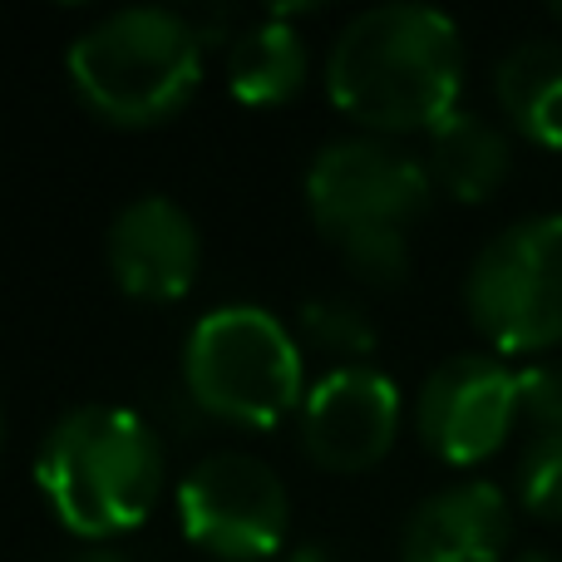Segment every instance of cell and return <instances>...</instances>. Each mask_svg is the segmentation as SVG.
Returning <instances> with one entry per match:
<instances>
[{
	"mask_svg": "<svg viewBox=\"0 0 562 562\" xmlns=\"http://www.w3.org/2000/svg\"><path fill=\"white\" fill-rule=\"evenodd\" d=\"M330 104L375 134H435L459 109L464 40L445 10L375 5L336 35L326 59Z\"/></svg>",
	"mask_w": 562,
	"mask_h": 562,
	"instance_id": "cell-1",
	"label": "cell"
},
{
	"mask_svg": "<svg viewBox=\"0 0 562 562\" xmlns=\"http://www.w3.org/2000/svg\"><path fill=\"white\" fill-rule=\"evenodd\" d=\"M35 484L69 533L104 543L134 533L164 488V445L124 405H79L45 435Z\"/></svg>",
	"mask_w": 562,
	"mask_h": 562,
	"instance_id": "cell-2",
	"label": "cell"
},
{
	"mask_svg": "<svg viewBox=\"0 0 562 562\" xmlns=\"http://www.w3.org/2000/svg\"><path fill=\"white\" fill-rule=\"evenodd\" d=\"M429 168L390 138H336L306 173V207L350 272L395 286L409 272V227L429 207Z\"/></svg>",
	"mask_w": 562,
	"mask_h": 562,
	"instance_id": "cell-3",
	"label": "cell"
},
{
	"mask_svg": "<svg viewBox=\"0 0 562 562\" xmlns=\"http://www.w3.org/2000/svg\"><path fill=\"white\" fill-rule=\"evenodd\" d=\"M203 30L178 10H114L69 45V85L109 124H164L193 99L203 79Z\"/></svg>",
	"mask_w": 562,
	"mask_h": 562,
	"instance_id": "cell-4",
	"label": "cell"
},
{
	"mask_svg": "<svg viewBox=\"0 0 562 562\" xmlns=\"http://www.w3.org/2000/svg\"><path fill=\"white\" fill-rule=\"evenodd\" d=\"M183 385L203 415L272 429L301 405V346L272 311L217 306L188 330Z\"/></svg>",
	"mask_w": 562,
	"mask_h": 562,
	"instance_id": "cell-5",
	"label": "cell"
},
{
	"mask_svg": "<svg viewBox=\"0 0 562 562\" xmlns=\"http://www.w3.org/2000/svg\"><path fill=\"white\" fill-rule=\"evenodd\" d=\"M464 301L494 350H553L562 340V213L504 227L469 267Z\"/></svg>",
	"mask_w": 562,
	"mask_h": 562,
	"instance_id": "cell-6",
	"label": "cell"
},
{
	"mask_svg": "<svg viewBox=\"0 0 562 562\" xmlns=\"http://www.w3.org/2000/svg\"><path fill=\"white\" fill-rule=\"evenodd\" d=\"M178 524L188 543L223 562H262L281 553L291 498L272 464L252 454H213L178 484Z\"/></svg>",
	"mask_w": 562,
	"mask_h": 562,
	"instance_id": "cell-7",
	"label": "cell"
},
{
	"mask_svg": "<svg viewBox=\"0 0 562 562\" xmlns=\"http://www.w3.org/2000/svg\"><path fill=\"white\" fill-rule=\"evenodd\" d=\"M518 409V370L498 356H454L425 380L415 405L419 439L445 464H484L508 439Z\"/></svg>",
	"mask_w": 562,
	"mask_h": 562,
	"instance_id": "cell-8",
	"label": "cell"
},
{
	"mask_svg": "<svg viewBox=\"0 0 562 562\" xmlns=\"http://www.w3.org/2000/svg\"><path fill=\"white\" fill-rule=\"evenodd\" d=\"M400 435V390L375 366H336L301 405V449L330 474H366Z\"/></svg>",
	"mask_w": 562,
	"mask_h": 562,
	"instance_id": "cell-9",
	"label": "cell"
},
{
	"mask_svg": "<svg viewBox=\"0 0 562 562\" xmlns=\"http://www.w3.org/2000/svg\"><path fill=\"white\" fill-rule=\"evenodd\" d=\"M198 262V227L173 198H134L109 227V272L138 301L188 296Z\"/></svg>",
	"mask_w": 562,
	"mask_h": 562,
	"instance_id": "cell-10",
	"label": "cell"
},
{
	"mask_svg": "<svg viewBox=\"0 0 562 562\" xmlns=\"http://www.w3.org/2000/svg\"><path fill=\"white\" fill-rule=\"evenodd\" d=\"M514 533L508 518V498L488 479H464L409 514L405 533H400V553L405 562H498Z\"/></svg>",
	"mask_w": 562,
	"mask_h": 562,
	"instance_id": "cell-11",
	"label": "cell"
},
{
	"mask_svg": "<svg viewBox=\"0 0 562 562\" xmlns=\"http://www.w3.org/2000/svg\"><path fill=\"white\" fill-rule=\"evenodd\" d=\"M508 138L488 119L454 109L445 124L429 134V178L459 203H484L508 178Z\"/></svg>",
	"mask_w": 562,
	"mask_h": 562,
	"instance_id": "cell-12",
	"label": "cell"
},
{
	"mask_svg": "<svg viewBox=\"0 0 562 562\" xmlns=\"http://www.w3.org/2000/svg\"><path fill=\"white\" fill-rule=\"evenodd\" d=\"M498 104L533 144L562 148V45L524 40L498 59Z\"/></svg>",
	"mask_w": 562,
	"mask_h": 562,
	"instance_id": "cell-13",
	"label": "cell"
},
{
	"mask_svg": "<svg viewBox=\"0 0 562 562\" xmlns=\"http://www.w3.org/2000/svg\"><path fill=\"white\" fill-rule=\"evenodd\" d=\"M306 69H311L306 40L281 15H267L262 25L237 35L233 49H227V85H233V94L243 104H257V109L286 104L306 85Z\"/></svg>",
	"mask_w": 562,
	"mask_h": 562,
	"instance_id": "cell-14",
	"label": "cell"
},
{
	"mask_svg": "<svg viewBox=\"0 0 562 562\" xmlns=\"http://www.w3.org/2000/svg\"><path fill=\"white\" fill-rule=\"evenodd\" d=\"M301 330H306V346L326 350V356L360 366V356L375 350V326L370 316L346 296H316L301 306Z\"/></svg>",
	"mask_w": 562,
	"mask_h": 562,
	"instance_id": "cell-15",
	"label": "cell"
},
{
	"mask_svg": "<svg viewBox=\"0 0 562 562\" xmlns=\"http://www.w3.org/2000/svg\"><path fill=\"white\" fill-rule=\"evenodd\" d=\"M518 498L528 514L562 524V435H533L518 459Z\"/></svg>",
	"mask_w": 562,
	"mask_h": 562,
	"instance_id": "cell-16",
	"label": "cell"
},
{
	"mask_svg": "<svg viewBox=\"0 0 562 562\" xmlns=\"http://www.w3.org/2000/svg\"><path fill=\"white\" fill-rule=\"evenodd\" d=\"M518 409L538 425V435H562V366L538 360L518 370Z\"/></svg>",
	"mask_w": 562,
	"mask_h": 562,
	"instance_id": "cell-17",
	"label": "cell"
},
{
	"mask_svg": "<svg viewBox=\"0 0 562 562\" xmlns=\"http://www.w3.org/2000/svg\"><path fill=\"white\" fill-rule=\"evenodd\" d=\"M286 562H330V553L326 548H291Z\"/></svg>",
	"mask_w": 562,
	"mask_h": 562,
	"instance_id": "cell-18",
	"label": "cell"
},
{
	"mask_svg": "<svg viewBox=\"0 0 562 562\" xmlns=\"http://www.w3.org/2000/svg\"><path fill=\"white\" fill-rule=\"evenodd\" d=\"M75 562H124L119 553H104V548H94V553H79Z\"/></svg>",
	"mask_w": 562,
	"mask_h": 562,
	"instance_id": "cell-19",
	"label": "cell"
},
{
	"mask_svg": "<svg viewBox=\"0 0 562 562\" xmlns=\"http://www.w3.org/2000/svg\"><path fill=\"white\" fill-rule=\"evenodd\" d=\"M514 562H558V558L553 553H538V548H533V553H518Z\"/></svg>",
	"mask_w": 562,
	"mask_h": 562,
	"instance_id": "cell-20",
	"label": "cell"
},
{
	"mask_svg": "<svg viewBox=\"0 0 562 562\" xmlns=\"http://www.w3.org/2000/svg\"><path fill=\"white\" fill-rule=\"evenodd\" d=\"M553 15H558V20H562V5H553Z\"/></svg>",
	"mask_w": 562,
	"mask_h": 562,
	"instance_id": "cell-21",
	"label": "cell"
},
{
	"mask_svg": "<svg viewBox=\"0 0 562 562\" xmlns=\"http://www.w3.org/2000/svg\"><path fill=\"white\" fill-rule=\"evenodd\" d=\"M0 429H5V425H0Z\"/></svg>",
	"mask_w": 562,
	"mask_h": 562,
	"instance_id": "cell-22",
	"label": "cell"
}]
</instances>
